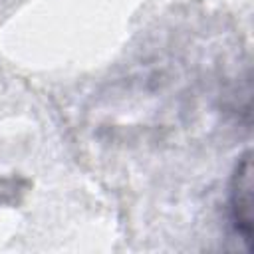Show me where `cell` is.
<instances>
[{
  "mask_svg": "<svg viewBox=\"0 0 254 254\" xmlns=\"http://www.w3.org/2000/svg\"><path fill=\"white\" fill-rule=\"evenodd\" d=\"M250 157L248 153L240 157L236 171L232 175L230 185V212L236 232L242 236L244 242L250 244L252 240V177H250Z\"/></svg>",
  "mask_w": 254,
  "mask_h": 254,
  "instance_id": "6da1fadb",
  "label": "cell"
}]
</instances>
